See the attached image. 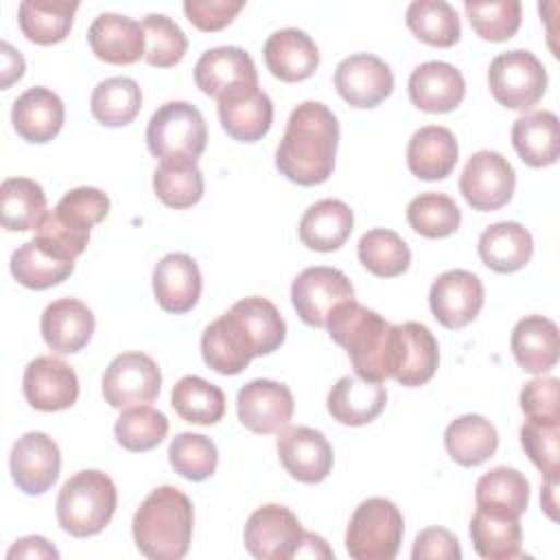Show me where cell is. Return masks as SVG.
Returning <instances> with one entry per match:
<instances>
[{"mask_svg": "<svg viewBox=\"0 0 560 560\" xmlns=\"http://www.w3.org/2000/svg\"><path fill=\"white\" fill-rule=\"evenodd\" d=\"M339 144V122L335 114L317 101L300 103L284 127L276 149V168L300 186L324 184L335 168Z\"/></svg>", "mask_w": 560, "mask_h": 560, "instance_id": "obj_1", "label": "cell"}, {"mask_svg": "<svg viewBox=\"0 0 560 560\" xmlns=\"http://www.w3.org/2000/svg\"><path fill=\"white\" fill-rule=\"evenodd\" d=\"M192 523L190 499L175 486H160L133 514V542L151 560H179L190 549Z\"/></svg>", "mask_w": 560, "mask_h": 560, "instance_id": "obj_2", "label": "cell"}, {"mask_svg": "<svg viewBox=\"0 0 560 560\" xmlns=\"http://www.w3.org/2000/svg\"><path fill=\"white\" fill-rule=\"evenodd\" d=\"M326 328L330 339L348 352L357 376L374 383L387 378L385 348L392 324L383 315L357 300H346L332 308Z\"/></svg>", "mask_w": 560, "mask_h": 560, "instance_id": "obj_3", "label": "cell"}, {"mask_svg": "<svg viewBox=\"0 0 560 560\" xmlns=\"http://www.w3.org/2000/svg\"><path fill=\"white\" fill-rule=\"evenodd\" d=\"M118 492L103 470H79L59 490L57 521L74 538L96 536L112 521Z\"/></svg>", "mask_w": 560, "mask_h": 560, "instance_id": "obj_4", "label": "cell"}, {"mask_svg": "<svg viewBox=\"0 0 560 560\" xmlns=\"http://www.w3.org/2000/svg\"><path fill=\"white\" fill-rule=\"evenodd\" d=\"M206 142V118L186 101L164 103L147 125V147L160 162H197Z\"/></svg>", "mask_w": 560, "mask_h": 560, "instance_id": "obj_5", "label": "cell"}, {"mask_svg": "<svg viewBox=\"0 0 560 560\" xmlns=\"http://www.w3.org/2000/svg\"><path fill=\"white\" fill-rule=\"evenodd\" d=\"M405 534L396 503L370 497L359 503L346 529V549L354 560H394Z\"/></svg>", "mask_w": 560, "mask_h": 560, "instance_id": "obj_6", "label": "cell"}, {"mask_svg": "<svg viewBox=\"0 0 560 560\" xmlns=\"http://www.w3.org/2000/svg\"><path fill=\"white\" fill-rule=\"evenodd\" d=\"M438 363V339L424 324L405 322L389 328L385 348L387 378H394L405 387H420L433 378Z\"/></svg>", "mask_w": 560, "mask_h": 560, "instance_id": "obj_7", "label": "cell"}, {"mask_svg": "<svg viewBox=\"0 0 560 560\" xmlns=\"http://www.w3.org/2000/svg\"><path fill=\"white\" fill-rule=\"evenodd\" d=\"M488 85L499 105L508 109H529L547 90V70L534 52L523 48L508 50L492 59Z\"/></svg>", "mask_w": 560, "mask_h": 560, "instance_id": "obj_8", "label": "cell"}, {"mask_svg": "<svg viewBox=\"0 0 560 560\" xmlns=\"http://www.w3.org/2000/svg\"><path fill=\"white\" fill-rule=\"evenodd\" d=\"M516 175L512 164L490 149H481L470 155L459 177V192L466 203L479 212H492L503 206L514 195Z\"/></svg>", "mask_w": 560, "mask_h": 560, "instance_id": "obj_9", "label": "cell"}, {"mask_svg": "<svg viewBox=\"0 0 560 560\" xmlns=\"http://www.w3.org/2000/svg\"><path fill=\"white\" fill-rule=\"evenodd\" d=\"M346 300H354L348 276L335 267H306L291 284V302L300 319L308 326L324 328L332 308Z\"/></svg>", "mask_w": 560, "mask_h": 560, "instance_id": "obj_10", "label": "cell"}, {"mask_svg": "<svg viewBox=\"0 0 560 560\" xmlns=\"http://www.w3.org/2000/svg\"><path fill=\"white\" fill-rule=\"evenodd\" d=\"M162 372L149 354L122 352L103 374V398L114 409L149 405L158 398Z\"/></svg>", "mask_w": 560, "mask_h": 560, "instance_id": "obj_11", "label": "cell"}, {"mask_svg": "<svg viewBox=\"0 0 560 560\" xmlns=\"http://www.w3.org/2000/svg\"><path fill=\"white\" fill-rule=\"evenodd\" d=\"M302 525L298 516L278 503L254 510L245 523V549L258 560H291L302 542Z\"/></svg>", "mask_w": 560, "mask_h": 560, "instance_id": "obj_12", "label": "cell"}, {"mask_svg": "<svg viewBox=\"0 0 560 560\" xmlns=\"http://www.w3.org/2000/svg\"><path fill=\"white\" fill-rule=\"evenodd\" d=\"M293 409L295 402L291 389L271 378H254L245 383L236 396L241 424L258 435L282 431L289 424Z\"/></svg>", "mask_w": 560, "mask_h": 560, "instance_id": "obj_13", "label": "cell"}, {"mask_svg": "<svg viewBox=\"0 0 560 560\" xmlns=\"http://www.w3.org/2000/svg\"><path fill=\"white\" fill-rule=\"evenodd\" d=\"M429 306L444 328H464L483 306V284L472 271L448 269L433 280Z\"/></svg>", "mask_w": 560, "mask_h": 560, "instance_id": "obj_14", "label": "cell"}, {"mask_svg": "<svg viewBox=\"0 0 560 560\" xmlns=\"http://www.w3.org/2000/svg\"><path fill=\"white\" fill-rule=\"evenodd\" d=\"M9 468L15 486L26 494L48 492L61 468V453L57 442L42 433L28 431L15 440L9 457Z\"/></svg>", "mask_w": 560, "mask_h": 560, "instance_id": "obj_15", "label": "cell"}, {"mask_svg": "<svg viewBox=\"0 0 560 560\" xmlns=\"http://www.w3.org/2000/svg\"><path fill=\"white\" fill-rule=\"evenodd\" d=\"M284 470L302 483H319L332 470V446L326 435L311 427H284L276 440Z\"/></svg>", "mask_w": 560, "mask_h": 560, "instance_id": "obj_16", "label": "cell"}, {"mask_svg": "<svg viewBox=\"0 0 560 560\" xmlns=\"http://www.w3.org/2000/svg\"><path fill=\"white\" fill-rule=\"evenodd\" d=\"M335 88L348 105L368 109L392 94L394 74L381 57L357 52L339 61L335 70Z\"/></svg>", "mask_w": 560, "mask_h": 560, "instance_id": "obj_17", "label": "cell"}, {"mask_svg": "<svg viewBox=\"0 0 560 560\" xmlns=\"http://www.w3.org/2000/svg\"><path fill=\"white\" fill-rule=\"evenodd\" d=\"M26 402L37 411H61L77 402L79 378L77 372L61 359L44 354L35 357L22 376Z\"/></svg>", "mask_w": 560, "mask_h": 560, "instance_id": "obj_18", "label": "cell"}, {"mask_svg": "<svg viewBox=\"0 0 560 560\" xmlns=\"http://www.w3.org/2000/svg\"><path fill=\"white\" fill-rule=\"evenodd\" d=\"M195 83L206 96L221 98L238 88H256L258 72L249 52L238 46H219L197 59Z\"/></svg>", "mask_w": 560, "mask_h": 560, "instance_id": "obj_19", "label": "cell"}, {"mask_svg": "<svg viewBox=\"0 0 560 560\" xmlns=\"http://www.w3.org/2000/svg\"><path fill=\"white\" fill-rule=\"evenodd\" d=\"M217 101L221 127L232 140L256 142L271 129L273 103L258 85L238 88Z\"/></svg>", "mask_w": 560, "mask_h": 560, "instance_id": "obj_20", "label": "cell"}, {"mask_svg": "<svg viewBox=\"0 0 560 560\" xmlns=\"http://www.w3.org/2000/svg\"><path fill=\"white\" fill-rule=\"evenodd\" d=\"M411 103L429 114L453 112L466 96L464 74L446 61H424L409 74Z\"/></svg>", "mask_w": 560, "mask_h": 560, "instance_id": "obj_21", "label": "cell"}, {"mask_svg": "<svg viewBox=\"0 0 560 560\" xmlns=\"http://www.w3.org/2000/svg\"><path fill=\"white\" fill-rule=\"evenodd\" d=\"M201 357L219 374H241L256 357L254 346L232 311L217 317L201 335Z\"/></svg>", "mask_w": 560, "mask_h": 560, "instance_id": "obj_22", "label": "cell"}, {"mask_svg": "<svg viewBox=\"0 0 560 560\" xmlns=\"http://www.w3.org/2000/svg\"><path fill=\"white\" fill-rule=\"evenodd\" d=\"M42 337L57 354H74L83 350L94 332V315L81 300L59 298L42 313Z\"/></svg>", "mask_w": 560, "mask_h": 560, "instance_id": "obj_23", "label": "cell"}, {"mask_svg": "<svg viewBox=\"0 0 560 560\" xmlns=\"http://www.w3.org/2000/svg\"><path fill=\"white\" fill-rule=\"evenodd\" d=\"M92 52L114 66H129L144 57V28L120 13H101L88 28Z\"/></svg>", "mask_w": 560, "mask_h": 560, "instance_id": "obj_24", "label": "cell"}, {"mask_svg": "<svg viewBox=\"0 0 560 560\" xmlns=\"http://www.w3.org/2000/svg\"><path fill=\"white\" fill-rule=\"evenodd\" d=\"M265 66L267 70L284 81V83H298L308 77L319 66V48L300 28H280L271 33L262 48Z\"/></svg>", "mask_w": 560, "mask_h": 560, "instance_id": "obj_25", "label": "cell"}, {"mask_svg": "<svg viewBox=\"0 0 560 560\" xmlns=\"http://www.w3.org/2000/svg\"><path fill=\"white\" fill-rule=\"evenodd\" d=\"M155 302L166 313H188L201 295V271L188 254H166L153 269Z\"/></svg>", "mask_w": 560, "mask_h": 560, "instance_id": "obj_26", "label": "cell"}, {"mask_svg": "<svg viewBox=\"0 0 560 560\" xmlns=\"http://www.w3.org/2000/svg\"><path fill=\"white\" fill-rule=\"evenodd\" d=\"M66 107L59 94L35 85L22 92L11 109V122L20 138L33 144L50 142L63 127Z\"/></svg>", "mask_w": 560, "mask_h": 560, "instance_id": "obj_27", "label": "cell"}, {"mask_svg": "<svg viewBox=\"0 0 560 560\" xmlns=\"http://www.w3.org/2000/svg\"><path fill=\"white\" fill-rule=\"evenodd\" d=\"M387 402V389L383 383L365 381L357 374L341 376L328 392L326 407L332 420L348 424V427H361L370 424L381 416Z\"/></svg>", "mask_w": 560, "mask_h": 560, "instance_id": "obj_28", "label": "cell"}, {"mask_svg": "<svg viewBox=\"0 0 560 560\" xmlns=\"http://www.w3.org/2000/svg\"><path fill=\"white\" fill-rule=\"evenodd\" d=\"M459 147L451 129L440 125L420 127L407 144V166L424 182H438L453 173Z\"/></svg>", "mask_w": 560, "mask_h": 560, "instance_id": "obj_29", "label": "cell"}, {"mask_svg": "<svg viewBox=\"0 0 560 560\" xmlns=\"http://www.w3.org/2000/svg\"><path fill=\"white\" fill-rule=\"evenodd\" d=\"M354 228V214L341 199H319L300 219V241L315 252L339 249Z\"/></svg>", "mask_w": 560, "mask_h": 560, "instance_id": "obj_30", "label": "cell"}, {"mask_svg": "<svg viewBox=\"0 0 560 560\" xmlns=\"http://www.w3.org/2000/svg\"><path fill=\"white\" fill-rule=\"evenodd\" d=\"M516 363L529 374L549 372L558 363V326L542 315H527L516 322L510 339Z\"/></svg>", "mask_w": 560, "mask_h": 560, "instance_id": "obj_31", "label": "cell"}, {"mask_svg": "<svg viewBox=\"0 0 560 560\" xmlns=\"http://www.w3.org/2000/svg\"><path fill=\"white\" fill-rule=\"evenodd\" d=\"M477 252L488 269L497 273H514L529 262L534 238L521 223L501 221L481 232Z\"/></svg>", "mask_w": 560, "mask_h": 560, "instance_id": "obj_32", "label": "cell"}, {"mask_svg": "<svg viewBox=\"0 0 560 560\" xmlns=\"http://www.w3.org/2000/svg\"><path fill=\"white\" fill-rule=\"evenodd\" d=\"M512 144L527 166H551L560 155L558 116L547 109L518 116L512 125Z\"/></svg>", "mask_w": 560, "mask_h": 560, "instance_id": "obj_33", "label": "cell"}, {"mask_svg": "<svg viewBox=\"0 0 560 560\" xmlns=\"http://www.w3.org/2000/svg\"><path fill=\"white\" fill-rule=\"evenodd\" d=\"M475 501L477 510L521 518L529 503V481L516 468L497 466L477 479Z\"/></svg>", "mask_w": 560, "mask_h": 560, "instance_id": "obj_34", "label": "cell"}, {"mask_svg": "<svg viewBox=\"0 0 560 560\" xmlns=\"http://www.w3.org/2000/svg\"><path fill=\"white\" fill-rule=\"evenodd\" d=\"M77 9V0H24L18 7V24L28 42L59 44L68 37Z\"/></svg>", "mask_w": 560, "mask_h": 560, "instance_id": "obj_35", "label": "cell"}, {"mask_svg": "<svg viewBox=\"0 0 560 560\" xmlns=\"http://www.w3.org/2000/svg\"><path fill=\"white\" fill-rule=\"evenodd\" d=\"M444 446L459 466H479L497 453L499 433L483 416L466 413L446 427Z\"/></svg>", "mask_w": 560, "mask_h": 560, "instance_id": "obj_36", "label": "cell"}, {"mask_svg": "<svg viewBox=\"0 0 560 560\" xmlns=\"http://www.w3.org/2000/svg\"><path fill=\"white\" fill-rule=\"evenodd\" d=\"M2 228L9 232L35 230L46 217V192L28 177H7L0 186Z\"/></svg>", "mask_w": 560, "mask_h": 560, "instance_id": "obj_37", "label": "cell"}, {"mask_svg": "<svg viewBox=\"0 0 560 560\" xmlns=\"http://www.w3.org/2000/svg\"><path fill=\"white\" fill-rule=\"evenodd\" d=\"M245 328L256 357L271 354L284 343L287 324L273 302L260 295L243 298L230 308Z\"/></svg>", "mask_w": 560, "mask_h": 560, "instance_id": "obj_38", "label": "cell"}, {"mask_svg": "<svg viewBox=\"0 0 560 560\" xmlns=\"http://www.w3.org/2000/svg\"><path fill=\"white\" fill-rule=\"evenodd\" d=\"M470 538L475 551L486 560L518 558L523 540L521 518L477 510L470 518Z\"/></svg>", "mask_w": 560, "mask_h": 560, "instance_id": "obj_39", "label": "cell"}, {"mask_svg": "<svg viewBox=\"0 0 560 560\" xmlns=\"http://www.w3.org/2000/svg\"><path fill=\"white\" fill-rule=\"evenodd\" d=\"M142 107V90L129 77H109L101 81L90 96L92 116L105 127L129 125Z\"/></svg>", "mask_w": 560, "mask_h": 560, "instance_id": "obj_40", "label": "cell"}, {"mask_svg": "<svg viewBox=\"0 0 560 560\" xmlns=\"http://www.w3.org/2000/svg\"><path fill=\"white\" fill-rule=\"evenodd\" d=\"M405 20L409 31L429 46L451 48L459 42V15L444 0H413L407 7Z\"/></svg>", "mask_w": 560, "mask_h": 560, "instance_id": "obj_41", "label": "cell"}, {"mask_svg": "<svg viewBox=\"0 0 560 560\" xmlns=\"http://www.w3.org/2000/svg\"><path fill=\"white\" fill-rule=\"evenodd\" d=\"M171 405L175 413L190 424H214L225 413V394L201 376H182L173 392Z\"/></svg>", "mask_w": 560, "mask_h": 560, "instance_id": "obj_42", "label": "cell"}, {"mask_svg": "<svg viewBox=\"0 0 560 560\" xmlns=\"http://www.w3.org/2000/svg\"><path fill=\"white\" fill-rule=\"evenodd\" d=\"M72 271L74 262L55 258L52 254L44 252L33 238L22 243L11 254V273L26 289H50L55 284H61Z\"/></svg>", "mask_w": 560, "mask_h": 560, "instance_id": "obj_43", "label": "cell"}, {"mask_svg": "<svg viewBox=\"0 0 560 560\" xmlns=\"http://www.w3.org/2000/svg\"><path fill=\"white\" fill-rule=\"evenodd\" d=\"M361 265L378 278H396L409 269L411 252L400 234L385 228L365 232L359 241Z\"/></svg>", "mask_w": 560, "mask_h": 560, "instance_id": "obj_44", "label": "cell"}, {"mask_svg": "<svg viewBox=\"0 0 560 560\" xmlns=\"http://www.w3.org/2000/svg\"><path fill=\"white\" fill-rule=\"evenodd\" d=\"M158 199L175 210H186L203 197V175L197 162H160L153 173Z\"/></svg>", "mask_w": 560, "mask_h": 560, "instance_id": "obj_45", "label": "cell"}, {"mask_svg": "<svg viewBox=\"0 0 560 560\" xmlns=\"http://www.w3.org/2000/svg\"><path fill=\"white\" fill-rule=\"evenodd\" d=\"M407 221L420 236L444 238L457 232L462 210L444 192H420L407 206Z\"/></svg>", "mask_w": 560, "mask_h": 560, "instance_id": "obj_46", "label": "cell"}, {"mask_svg": "<svg viewBox=\"0 0 560 560\" xmlns=\"http://www.w3.org/2000/svg\"><path fill=\"white\" fill-rule=\"evenodd\" d=\"M168 433V420L149 405L127 407L114 424L116 442L133 453L155 448Z\"/></svg>", "mask_w": 560, "mask_h": 560, "instance_id": "obj_47", "label": "cell"}, {"mask_svg": "<svg viewBox=\"0 0 560 560\" xmlns=\"http://www.w3.org/2000/svg\"><path fill=\"white\" fill-rule=\"evenodd\" d=\"M168 462L177 475L188 481L212 477L219 464L217 444L201 433H177L168 444Z\"/></svg>", "mask_w": 560, "mask_h": 560, "instance_id": "obj_48", "label": "cell"}, {"mask_svg": "<svg viewBox=\"0 0 560 560\" xmlns=\"http://www.w3.org/2000/svg\"><path fill=\"white\" fill-rule=\"evenodd\" d=\"M144 28V59L155 68H171L186 55L188 39L177 22L168 15L151 13L142 20Z\"/></svg>", "mask_w": 560, "mask_h": 560, "instance_id": "obj_49", "label": "cell"}, {"mask_svg": "<svg viewBox=\"0 0 560 560\" xmlns=\"http://www.w3.org/2000/svg\"><path fill=\"white\" fill-rule=\"evenodd\" d=\"M468 22L472 31L486 42H505L516 35L521 26V2L499 0V2H464Z\"/></svg>", "mask_w": 560, "mask_h": 560, "instance_id": "obj_50", "label": "cell"}, {"mask_svg": "<svg viewBox=\"0 0 560 560\" xmlns=\"http://www.w3.org/2000/svg\"><path fill=\"white\" fill-rule=\"evenodd\" d=\"M521 446L545 479H558L560 420H527L521 427Z\"/></svg>", "mask_w": 560, "mask_h": 560, "instance_id": "obj_51", "label": "cell"}, {"mask_svg": "<svg viewBox=\"0 0 560 560\" xmlns=\"http://www.w3.org/2000/svg\"><path fill=\"white\" fill-rule=\"evenodd\" d=\"M33 241H35L44 252L52 254L55 258L74 262V258L81 256L83 249L88 247L90 230L79 228V225H74V223H68V221L61 219L55 210H50V212H46V217L42 219V223L35 228Z\"/></svg>", "mask_w": 560, "mask_h": 560, "instance_id": "obj_52", "label": "cell"}, {"mask_svg": "<svg viewBox=\"0 0 560 560\" xmlns=\"http://www.w3.org/2000/svg\"><path fill=\"white\" fill-rule=\"evenodd\" d=\"M52 210L68 223L90 230L107 217L109 197L94 186H79L68 190Z\"/></svg>", "mask_w": 560, "mask_h": 560, "instance_id": "obj_53", "label": "cell"}, {"mask_svg": "<svg viewBox=\"0 0 560 560\" xmlns=\"http://www.w3.org/2000/svg\"><path fill=\"white\" fill-rule=\"evenodd\" d=\"M521 409L527 420H560V381L534 378L521 389Z\"/></svg>", "mask_w": 560, "mask_h": 560, "instance_id": "obj_54", "label": "cell"}, {"mask_svg": "<svg viewBox=\"0 0 560 560\" xmlns=\"http://www.w3.org/2000/svg\"><path fill=\"white\" fill-rule=\"evenodd\" d=\"M245 7L243 0H186L184 2V13L188 18V22L203 31V33H212V31H221L228 24H232V20L236 18V13Z\"/></svg>", "mask_w": 560, "mask_h": 560, "instance_id": "obj_55", "label": "cell"}, {"mask_svg": "<svg viewBox=\"0 0 560 560\" xmlns=\"http://www.w3.org/2000/svg\"><path fill=\"white\" fill-rule=\"evenodd\" d=\"M413 560H459L462 547L459 540L444 527H427L418 532L411 549Z\"/></svg>", "mask_w": 560, "mask_h": 560, "instance_id": "obj_56", "label": "cell"}, {"mask_svg": "<svg viewBox=\"0 0 560 560\" xmlns=\"http://www.w3.org/2000/svg\"><path fill=\"white\" fill-rule=\"evenodd\" d=\"M7 558L9 560H15V558H28V560L50 558V560H57L59 551L44 536H24V538L13 542V547L7 551Z\"/></svg>", "mask_w": 560, "mask_h": 560, "instance_id": "obj_57", "label": "cell"}, {"mask_svg": "<svg viewBox=\"0 0 560 560\" xmlns=\"http://www.w3.org/2000/svg\"><path fill=\"white\" fill-rule=\"evenodd\" d=\"M24 68H26L24 57L9 42H2V90L20 81L24 74Z\"/></svg>", "mask_w": 560, "mask_h": 560, "instance_id": "obj_58", "label": "cell"}, {"mask_svg": "<svg viewBox=\"0 0 560 560\" xmlns=\"http://www.w3.org/2000/svg\"><path fill=\"white\" fill-rule=\"evenodd\" d=\"M295 558H328L330 560V558H335V553H332V549L328 547V542L322 536L304 532Z\"/></svg>", "mask_w": 560, "mask_h": 560, "instance_id": "obj_59", "label": "cell"}, {"mask_svg": "<svg viewBox=\"0 0 560 560\" xmlns=\"http://www.w3.org/2000/svg\"><path fill=\"white\" fill-rule=\"evenodd\" d=\"M556 488H558V479H545L542 490H540V503H542V508H545V512L551 521H556V508H558Z\"/></svg>", "mask_w": 560, "mask_h": 560, "instance_id": "obj_60", "label": "cell"}]
</instances>
